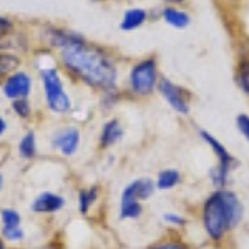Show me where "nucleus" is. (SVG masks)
Returning a JSON list of instances; mask_svg holds the SVG:
<instances>
[{"label": "nucleus", "mask_w": 249, "mask_h": 249, "mask_svg": "<svg viewBox=\"0 0 249 249\" xmlns=\"http://www.w3.org/2000/svg\"><path fill=\"white\" fill-rule=\"evenodd\" d=\"M158 90L175 111H178L181 115L190 113V103H188V98L181 87L175 85L168 78H161L158 82Z\"/></svg>", "instance_id": "423d86ee"}, {"label": "nucleus", "mask_w": 249, "mask_h": 249, "mask_svg": "<svg viewBox=\"0 0 249 249\" xmlns=\"http://www.w3.org/2000/svg\"><path fill=\"white\" fill-rule=\"evenodd\" d=\"M98 198H100L98 186H90V188H85V190H80L78 191V211L87 216L91 208H93V204L98 201Z\"/></svg>", "instance_id": "ddd939ff"}, {"label": "nucleus", "mask_w": 249, "mask_h": 249, "mask_svg": "<svg viewBox=\"0 0 249 249\" xmlns=\"http://www.w3.org/2000/svg\"><path fill=\"white\" fill-rule=\"evenodd\" d=\"M40 75H42L48 108L55 113H67L71 108V100L67 91L63 90V82L60 78L57 68H45L40 71Z\"/></svg>", "instance_id": "7ed1b4c3"}, {"label": "nucleus", "mask_w": 249, "mask_h": 249, "mask_svg": "<svg viewBox=\"0 0 249 249\" xmlns=\"http://www.w3.org/2000/svg\"><path fill=\"white\" fill-rule=\"evenodd\" d=\"M166 2H171V3H181L184 0H166Z\"/></svg>", "instance_id": "7c9ffc66"}, {"label": "nucleus", "mask_w": 249, "mask_h": 249, "mask_svg": "<svg viewBox=\"0 0 249 249\" xmlns=\"http://www.w3.org/2000/svg\"><path fill=\"white\" fill-rule=\"evenodd\" d=\"M2 188H3V175L0 173V190H2Z\"/></svg>", "instance_id": "c756f323"}, {"label": "nucleus", "mask_w": 249, "mask_h": 249, "mask_svg": "<svg viewBox=\"0 0 249 249\" xmlns=\"http://www.w3.org/2000/svg\"><path fill=\"white\" fill-rule=\"evenodd\" d=\"M144 20H146V12L143 9H130L124 12L120 27H122V30L130 32V30H135V29H138V27H142L144 23Z\"/></svg>", "instance_id": "4468645a"}, {"label": "nucleus", "mask_w": 249, "mask_h": 249, "mask_svg": "<svg viewBox=\"0 0 249 249\" xmlns=\"http://www.w3.org/2000/svg\"><path fill=\"white\" fill-rule=\"evenodd\" d=\"M18 153L23 160H34L37 156V136L34 131H27L18 143Z\"/></svg>", "instance_id": "f3484780"}, {"label": "nucleus", "mask_w": 249, "mask_h": 249, "mask_svg": "<svg viewBox=\"0 0 249 249\" xmlns=\"http://www.w3.org/2000/svg\"><path fill=\"white\" fill-rule=\"evenodd\" d=\"M223 193V199H224V206H226V214H228V223H230V230L234 228L243 218V206L238 201V198L234 196V193L221 190Z\"/></svg>", "instance_id": "f8f14e48"}, {"label": "nucleus", "mask_w": 249, "mask_h": 249, "mask_svg": "<svg viewBox=\"0 0 249 249\" xmlns=\"http://www.w3.org/2000/svg\"><path fill=\"white\" fill-rule=\"evenodd\" d=\"M12 110L17 113V116L20 118H29L32 110H30V103L27 98H22V100H14L12 102Z\"/></svg>", "instance_id": "412c9836"}, {"label": "nucleus", "mask_w": 249, "mask_h": 249, "mask_svg": "<svg viewBox=\"0 0 249 249\" xmlns=\"http://www.w3.org/2000/svg\"><path fill=\"white\" fill-rule=\"evenodd\" d=\"M5 131H7V122H5V118L0 115V136L5 133Z\"/></svg>", "instance_id": "cd10ccee"}, {"label": "nucleus", "mask_w": 249, "mask_h": 249, "mask_svg": "<svg viewBox=\"0 0 249 249\" xmlns=\"http://www.w3.org/2000/svg\"><path fill=\"white\" fill-rule=\"evenodd\" d=\"M32 91V77L29 73H23V71H17V73H12L9 78L3 83V95L7 98L14 100H22L27 98Z\"/></svg>", "instance_id": "6e6552de"}, {"label": "nucleus", "mask_w": 249, "mask_h": 249, "mask_svg": "<svg viewBox=\"0 0 249 249\" xmlns=\"http://www.w3.org/2000/svg\"><path fill=\"white\" fill-rule=\"evenodd\" d=\"M0 219H2V230H15L22 228V216L17 210L5 208L0 211Z\"/></svg>", "instance_id": "a211bd4d"}, {"label": "nucleus", "mask_w": 249, "mask_h": 249, "mask_svg": "<svg viewBox=\"0 0 249 249\" xmlns=\"http://www.w3.org/2000/svg\"><path fill=\"white\" fill-rule=\"evenodd\" d=\"M155 183L150 178H138L135 181H131L122 193V199L120 204L124 203H142L150 199L155 195Z\"/></svg>", "instance_id": "0eeeda50"}, {"label": "nucleus", "mask_w": 249, "mask_h": 249, "mask_svg": "<svg viewBox=\"0 0 249 249\" xmlns=\"http://www.w3.org/2000/svg\"><path fill=\"white\" fill-rule=\"evenodd\" d=\"M130 85L136 95L142 96L150 95L155 90V87L158 85V70L153 58L143 60L131 68Z\"/></svg>", "instance_id": "39448f33"}, {"label": "nucleus", "mask_w": 249, "mask_h": 249, "mask_svg": "<svg viewBox=\"0 0 249 249\" xmlns=\"http://www.w3.org/2000/svg\"><path fill=\"white\" fill-rule=\"evenodd\" d=\"M62 60L63 65L87 85L103 91L115 90L116 67L113 62L102 50L88 45L83 38L63 47Z\"/></svg>", "instance_id": "f257e3e1"}, {"label": "nucleus", "mask_w": 249, "mask_h": 249, "mask_svg": "<svg viewBox=\"0 0 249 249\" xmlns=\"http://www.w3.org/2000/svg\"><path fill=\"white\" fill-rule=\"evenodd\" d=\"M63 206H65V198L63 196H60L58 193L53 191H43L35 196L30 208L37 214H53V213L62 211Z\"/></svg>", "instance_id": "9d476101"}, {"label": "nucleus", "mask_w": 249, "mask_h": 249, "mask_svg": "<svg viewBox=\"0 0 249 249\" xmlns=\"http://www.w3.org/2000/svg\"><path fill=\"white\" fill-rule=\"evenodd\" d=\"M143 213L142 203H124L120 204V219H136Z\"/></svg>", "instance_id": "6ab92c4d"}, {"label": "nucleus", "mask_w": 249, "mask_h": 249, "mask_svg": "<svg viewBox=\"0 0 249 249\" xmlns=\"http://www.w3.org/2000/svg\"><path fill=\"white\" fill-rule=\"evenodd\" d=\"M124 131H123V126L120 124L118 120H110L103 124V130H102V135H100V146L102 148H110L113 146L123 138Z\"/></svg>", "instance_id": "9b49d317"}, {"label": "nucleus", "mask_w": 249, "mask_h": 249, "mask_svg": "<svg viewBox=\"0 0 249 249\" xmlns=\"http://www.w3.org/2000/svg\"><path fill=\"white\" fill-rule=\"evenodd\" d=\"M238 83L244 93L249 95V62H243L238 70Z\"/></svg>", "instance_id": "4be33fe9"}, {"label": "nucleus", "mask_w": 249, "mask_h": 249, "mask_svg": "<svg viewBox=\"0 0 249 249\" xmlns=\"http://www.w3.org/2000/svg\"><path fill=\"white\" fill-rule=\"evenodd\" d=\"M179 181H181V175H179V171L173 170V168H166V170L160 171L155 186L158 188V190H161V191H166V190L175 188Z\"/></svg>", "instance_id": "dca6fc26"}, {"label": "nucleus", "mask_w": 249, "mask_h": 249, "mask_svg": "<svg viewBox=\"0 0 249 249\" xmlns=\"http://www.w3.org/2000/svg\"><path fill=\"white\" fill-rule=\"evenodd\" d=\"M163 218L168 224H173V226H184V224H186V219H184L183 216L176 214V213H166Z\"/></svg>", "instance_id": "393cba45"}, {"label": "nucleus", "mask_w": 249, "mask_h": 249, "mask_svg": "<svg viewBox=\"0 0 249 249\" xmlns=\"http://www.w3.org/2000/svg\"><path fill=\"white\" fill-rule=\"evenodd\" d=\"M150 249H188L183 243L178 241H166V243H160L156 246H151Z\"/></svg>", "instance_id": "a878e982"}, {"label": "nucleus", "mask_w": 249, "mask_h": 249, "mask_svg": "<svg viewBox=\"0 0 249 249\" xmlns=\"http://www.w3.org/2000/svg\"><path fill=\"white\" fill-rule=\"evenodd\" d=\"M2 238L10 243H20L25 239V231L23 228H15V230H2Z\"/></svg>", "instance_id": "5701e85b"}, {"label": "nucleus", "mask_w": 249, "mask_h": 249, "mask_svg": "<svg viewBox=\"0 0 249 249\" xmlns=\"http://www.w3.org/2000/svg\"><path fill=\"white\" fill-rule=\"evenodd\" d=\"M203 224L206 230L208 236L211 239H221L226 231L230 230V223H228L226 206H224L223 193L216 191L206 199L203 206Z\"/></svg>", "instance_id": "f03ea898"}, {"label": "nucleus", "mask_w": 249, "mask_h": 249, "mask_svg": "<svg viewBox=\"0 0 249 249\" xmlns=\"http://www.w3.org/2000/svg\"><path fill=\"white\" fill-rule=\"evenodd\" d=\"M0 249H7V246H5V241H3V238H0Z\"/></svg>", "instance_id": "c85d7f7f"}, {"label": "nucleus", "mask_w": 249, "mask_h": 249, "mask_svg": "<svg viewBox=\"0 0 249 249\" xmlns=\"http://www.w3.org/2000/svg\"><path fill=\"white\" fill-rule=\"evenodd\" d=\"M199 135H201V138L213 148L214 155L218 156V166L213 168L211 173H210L211 181L214 183L218 188L226 186V181H228V176H230V171L236 166V164H238V161H236L234 156H232L230 151H228L226 148H224L223 144L218 142V138H214V136L210 135L208 131H204V130L199 131Z\"/></svg>", "instance_id": "20e7f679"}, {"label": "nucleus", "mask_w": 249, "mask_h": 249, "mask_svg": "<svg viewBox=\"0 0 249 249\" xmlns=\"http://www.w3.org/2000/svg\"><path fill=\"white\" fill-rule=\"evenodd\" d=\"M80 146V131L73 126L62 128L52 138V148L60 151L63 156H73Z\"/></svg>", "instance_id": "1a4fd4ad"}, {"label": "nucleus", "mask_w": 249, "mask_h": 249, "mask_svg": "<svg viewBox=\"0 0 249 249\" xmlns=\"http://www.w3.org/2000/svg\"><path fill=\"white\" fill-rule=\"evenodd\" d=\"M163 18L166 20V23H170L175 29H186L190 25V15L186 12L175 9V7H168L163 10Z\"/></svg>", "instance_id": "2eb2a0df"}, {"label": "nucleus", "mask_w": 249, "mask_h": 249, "mask_svg": "<svg viewBox=\"0 0 249 249\" xmlns=\"http://www.w3.org/2000/svg\"><path fill=\"white\" fill-rule=\"evenodd\" d=\"M18 65V58L9 53H0V77L7 75Z\"/></svg>", "instance_id": "aec40b11"}, {"label": "nucleus", "mask_w": 249, "mask_h": 249, "mask_svg": "<svg viewBox=\"0 0 249 249\" xmlns=\"http://www.w3.org/2000/svg\"><path fill=\"white\" fill-rule=\"evenodd\" d=\"M12 30V22L5 17H0V37H3L5 34H9Z\"/></svg>", "instance_id": "bb28decb"}, {"label": "nucleus", "mask_w": 249, "mask_h": 249, "mask_svg": "<svg viewBox=\"0 0 249 249\" xmlns=\"http://www.w3.org/2000/svg\"><path fill=\"white\" fill-rule=\"evenodd\" d=\"M236 126H238L239 133L249 142V116L246 113H241L236 116Z\"/></svg>", "instance_id": "b1692460"}]
</instances>
